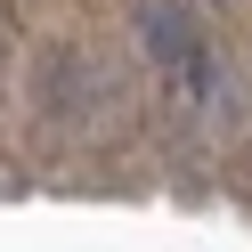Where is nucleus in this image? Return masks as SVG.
I'll use <instances>...</instances> for the list:
<instances>
[{"mask_svg": "<svg viewBox=\"0 0 252 252\" xmlns=\"http://www.w3.org/2000/svg\"><path fill=\"white\" fill-rule=\"evenodd\" d=\"M138 41H147V57L163 73H195V57H203V41H195V17H187L179 0H138Z\"/></svg>", "mask_w": 252, "mask_h": 252, "instance_id": "1", "label": "nucleus"}, {"mask_svg": "<svg viewBox=\"0 0 252 252\" xmlns=\"http://www.w3.org/2000/svg\"><path fill=\"white\" fill-rule=\"evenodd\" d=\"M90 98H106V73L90 65L82 49H49V65H41V106L49 114H90Z\"/></svg>", "mask_w": 252, "mask_h": 252, "instance_id": "2", "label": "nucleus"}]
</instances>
